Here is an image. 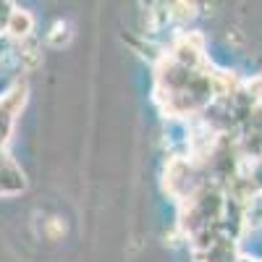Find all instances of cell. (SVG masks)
<instances>
[{
    "instance_id": "1",
    "label": "cell",
    "mask_w": 262,
    "mask_h": 262,
    "mask_svg": "<svg viewBox=\"0 0 262 262\" xmlns=\"http://www.w3.org/2000/svg\"><path fill=\"white\" fill-rule=\"evenodd\" d=\"M32 24L34 21H32V16L27 11H13L11 18H8V32L13 37H27L32 32Z\"/></svg>"
},
{
    "instance_id": "2",
    "label": "cell",
    "mask_w": 262,
    "mask_h": 262,
    "mask_svg": "<svg viewBox=\"0 0 262 262\" xmlns=\"http://www.w3.org/2000/svg\"><path fill=\"white\" fill-rule=\"evenodd\" d=\"M69 42H71V27L66 24V21H55V24L50 27V32H48V45L60 50V48L69 45Z\"/></svg>"
},
{
    "instance_id": "3",
    "label": "cell",
    "mask_w": 262,
    "mask_h": 262,
    "mask_svg": "<svg viewBox=\"0 0 262 262\" xmlns=\"http://www.w3.org/2000/svg\"><path fill=\"white\" fill-rule=\"evenodd\" d=\"M194 13H196V6H194V3H173L170 11H168V16L179 18V21H186V18H191Z\"/></svg>"
},
{
    "instance_id": "4",
    "label": "cell",
    "mask_w": 262,
    "mask_h": 262,
    "mask_svg": "<svg viewBox=\"0 0 262 262\" xmlns=\"http://www.w3.org/2000/svg\"><path fill=\"white\" fill-rule=\"evenodd\" d=\"M45 233H48V238H63L66 236L63 217H50V221L45 223Z\"/></svg>"
},
{
    "instance_id": "5",
    "label": "cell",
    "mask_w": 262,
    "mask_h": 262,
    "mask_svg": "<svg viewBox=\"0 0 262 262\" xmlns=\"http://www.w3.org/2000/svg\"><path fill=\"white\" fill-rule=\"evenodd\" d=\"M228 42H233V45H242V42H244V34L238 32V29H231V32H228Z\"/></svg>"
}]
</instances>
